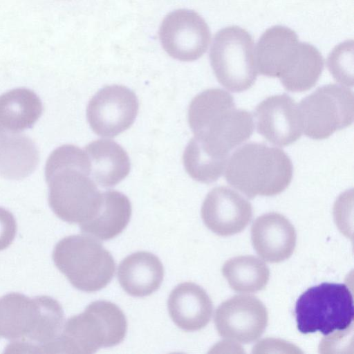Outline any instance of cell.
I'll return each mask as SVG.
<instances>
[{"instance_id":"6da1fadb","label":"cell","mask_w":354,"mask_h":354,"mask_svg":"<svg viewBox=\"0 0 354 354\" xmlns=\"http://www.w3.org/2000/svg\"><path fill=\"white\" fill-rule=\"evenodd\" d=\"M90 176V161L84 149L64 145L50 153L45 167L48 203L60 219L80 225L95 216L102 193Z\"/></svg>"},{"instance_id":"7a4b0ae2","label":"cell","mask_w":354,"mask_h":354,"mask_svg":"<svg viewBox=\"0 0 354 354\" xmlns=\"http://www.w3.org/2000/svg\"><path fill=\"white\" fill-rule=\"evenodd\" d=\"M188 121L199 146L223 160H227L230 151L250 138L254 125L251 113L236 108L232 95L218 88L194 97Z\"/></svg>"},{"instance_id":"3957f363","label":"cell","mask_w":354,"mask_h":354,"mask_svg":"<svg viewBox=\"0 0 354 354\" xmlns=\"http://www.w3.org/2000/svg\"><path fill=\"white\" fill-rule=\"evenodd\" d=\"M64 321L61 305L49 296L12 292L0 298V337L12 343L8 349L53 353Z\"/></svg>"},{"instance_id":"277c9868","label":"cell","mask_w":354,"mask_h":354,"mask_svg":"<svg viewBox=\"0 0 354 354\" xmlns=\"http://www.w3.org/2000/svg\"><path fill=\"white\" fill-rule=\"evenodd\" d=\"M292 174V161L283 150L251 142L228 158L225 177L232 187L252 199L281 193L291 183Z\"/></svg>"},{"instance_id":"5b68a950","label":"cell","mask_w":354,"mask_h":354,"mask_svg":"<svg viewBox=\"0 0 354 354\" xmlns=\"http://www.w3.org/2000/svg\"><path fill=\"white\" fill-rule=\"evenodd\" d=\"M127 330L126 317L117 305L104 300L95 301L64 324L55 353L92 354L101 347L121 343Z\"/></svg>"},{"instance_id":"8992f818","label":"cell","mask_w":354,"mask_h":354,"mask_svg":"<svg viewBox=\"0 0 354 354\" xmlns=\"http://www.w3.org/2000/svg\"><path fill=\"white\" fill-rule=\"evenodd\" d=\"M53 259L75 288L86 292H96L106 286L115 269L111 254L89 235L64 237L55 245Z\"/></svg>"},{"instance_id":"52a82bcc","label":"cell","mask_w":354,"mask_h":354,"mask_svg":"<svg viewBox=\"0 0 354 354\" xmlns=\"http://www.w3.org/2000/svg\"><path fill=\"white\" fill-rule=\"evenodd\" d=\"M295 313L301 333L319 331L328 335L335 330H346L354 317L352 293L343 283H321L299 296Z\"/></svg>"},{"instance_id":"ba28073f","label":"cell","mask_w":354,"mask_h":354,"mask_svg":"<svg viewBox=\"0 0 354 354\" xmlns=\"http://www.w3.org/2000/svg\"><path fill=\"white\" fill-rule=\"evenodd\" d=\"M254 41L245 29L232 26L214 37L209 59L218 82L227 90L241 93L251 88L258 74Z\"/></svg>"},{"instance_id":"9c48e42d","label":"cell","mask_w":354,"mask_h":354,"mask_svg":"<svg viewBox=\"0 0 354 354\" xmlns=\"http://www.w3.org/2000/svg\"><path fill=\"white\" fill-rule=\"evenodd\" d=\"M302 132L314 140H323L353 123L354 100L352 90L329 84L318 87L298 105Z\"/></svg>"},{"instance_id":"30bf717a","label":"cell","mask_w":354,"mask_h":354,"mask_svg":"<svg viewBox=\"0 0 354 354\" xmlns=\"http://www.w3.org/2000/svg\"><path fill=\"white\" fill-rule=\"evenodd\" d=\"M159 38L170 57L192 62L207 51L211 34L207 23L196 12L178 9L165 17L160 26Z\"/></svg>"},{"instance_id":"8fae6325","label":"cell","mask_w":354,"mask_h":354,"mask_svg":"<svg viewBox=\"0 0 354 354\" xmlns=\"http://www.w3.org/2000/svg\"><path fill=\"white\" fill-rule=\"evenodd\" d=\"M138 111L136 94L122 85L106 86L90 100L86 118L92 130L102 137H115L131 127Z\"/></svg>"},{"instance_id":"7c38bea8","label":"cell","mask_w":354,"mask_h":354,"mask_svg":"<svg viewBox=\"0 0 354 354\" xmlns=\"http://www.w3.org/2000/svg\"><path fill=\"white\" fill-rule=\"evenodd\" d=\"M268 320L264 304L255 296L235 295L223 301L214 315L216 328L223 338L242 344L259 339Z\"/></svg>"},{"instance_id":"4fadbf2b","label":"cell","mask_w":354,"mask_h":354,"mask_svg":"<svg viewBox=\"0 0 354 354\" xmlns=\"http://www.w3.org/2000/svg\"><path fill=\"white\" fill-rule=\"evenodd\" d=\"M257 131L270 143L286 147L301 136L302 125L299 106L286 93L270 96L255 109Z\"/></svg>"},{"instance_id":"5bb4252c","label":"cell","mask_w":354,"mask_h":354,"mask_svg":"<svg viewBox=\"0 0 354 354\" xmlns=\"http://www.w3.org/2000/svg\"><path fill=\"white\" fill-rule=\"evenodd\" d=\"M201 217L205 225L217 235L227 236L241 232L252 217L250 203L236 191L219 186L206 196Z\"/></svg>"},{"instance_id":"9a60e30c","label":"cell","mask_w":354,"mask_h":354,"mask_svg":"<svg viewBox=\"0 0 354 354\" xmlns=\"http://www.w3.org/2000/svg\"><path fill=\"white\" fill-rule=\"evenodd\" d=\"M299 43L296 32L288 27L274 26L267 29L259 38L254 52L257 72L279 79L295 61Z\"/></svg>"},{"instance_id":"2e32d148","label":"cell","mask_w":354,"mask_h":354,"mask_svg":"<svg viewBox=\"0 0 354 354\" xmlns=\"http://www.w3.org/2000/svg\"><path fill=\"white\" fill-rule=\"evenodd\" d=\"M257 253L266 261L279 263L288 259L296 245V232L283 215L270 212L259 216L251 228Z\"/></svg>"},{"instance_id":"e0dca14e","label":"cell","mask_w":354,"mask_h":354,"mask_svg":"<svg viewBox=\"0 0 354 354\" xmlns=\"http://www.w3.org/2000/svg\"><path fill=\"white\" fill-rule=\"evenodd\" d=\"M169 314L174 324L185 331L203 328L209 322L213 305L200 286L192 282L178 284L171 292L167 301Z\"/></svg>"},{"instance_id":"ac0fdd59","label":"cell","mask_w":354,"mask_h":354,"mask_svg":"<svg viewBox=\"0 0 354 354\" xmlns=\"http://www.w3.org/2000/svg\"><path fill=\"white\" fill-rule=\"evenodd\" d=\"M164 277V268L153 254L140 251L125 257L118 269L122 289L133 297H142L156 292Z\"/></svg>"},{"instance_id":"d6986e66","label":"cell","mask_w":354,"mask_h":354,"mask_svg":"<svg viewBox=\"0 0 354 354\" xmlns=\"http://www.w3.org/2000/svg\"><path fill=\"white\" fill-rule=\"evenodd\" d=\"M86 151L91 165V176L104 187L115 186L127 177L130 160L125 150L118 143L100 139L87 145Z\"/></svg>"},{"instance_id":"ffe728a7","label":"cell","mask_w":354,"mask_h":354,"mask_svg":"<svg viewBox=\"0 0 354 354\" xmlns=\"http://www.w3.org/2000/svg\"><path fill=\"white\" fill-rule=\"evenodd\" d=\"M131 216V205L127 196L115 190H108L102 193V203L95 216L79 225L83 233L107 241L124 230Z\"/></svg>"},{"instance_id":"44dd1931","label":"cell","mask_w":354,"mask_h":354,"mask_svg":"<svg viewBox=\"0 0 354 354\" xmlns=\"http://www.w3.org/2000/svg\"><path fill=\"white\" fill-rule=\"evenodd\" d=\"M42 111L41 100L30 89L15 88L0 95V124L11 132L32 127Z\"/></svg>"},{"instance_id":"7402d4cb","label":"cell","mask_w":354,"mask_h":354,"mask_svg":"<svg viewBox=\"0 0 354 354\" xmlns=\"http://www.w3.org/2000/svg\"><path fill=\"white\" fill-rule=\"evenodd\" d=\"M39 162L37 147L28 137L6 132L0 145V176L19 180L29 176Z\"/></svg>"},{"instance_id":"603a6c76","label":"cell","mask_w":354,"mask_h":354,"mask_svg":"<svg viewBox=\"0 0 354 354\" xmlns=\"http://www.w3.org/2000/svg\"><path fill=\"white\" fill-rule=\"evenodd\" d=\"M222 273L232 289L241 293L263 290L270 277L267 265L258 257L252 255L230 259L223 264Z\"/></svg>"},{"instance_id":"cb8c5ba5","label":"cell","mask_w":354,"mask_h":354,"mask_svg":"<svg viewBox=\"0 0 354 354\" xmlns=\"http://www.w3.org/2000/svg\"><path fill=\"white\" fill-rule=\"evenodd\" d=\"M324 69V59L313 45L300 42L297 58L288 71L279 78L291 92H304L317 82Z\"/></svg>"},{"instance_id":"d4e9b609","label":"cell","mask_w":354,"mask_h":354,"mask_svg":"<svg viewBox=\"0 0 354 354\" xmlns=\"http://www.w3.org/2000/svg\"><path fill=\"white\" fill-rule=\"evenodd\" d=\"M327 67L333 78L343 86H353V41L337 45L328 55Z\"/></svg>"},{"instance_id":"484cf974","label":"cell","mask_w":354,"mask_h":354,"mask_svg":"<svg viewBox=\"0 0 354 354\" xmlns=\"http://www.w3.org/2000/svg\"><path fill=\"white\" fill-rule=\"evenodd\" d=\"M16 232L17 223L12 214L0 207V251L12 243Z\"/></svg>"},{"instance_id":"4316f807","label":"cell","mask_w":354,"mask_h":354,"mask_svg":"<svg viewBox=\"0 0 354 354\" xmlns=\"http://www.w3.org/2000/svg\"><path fill=\"white\" fill-rule=\"evenodd\" d=\"M7 131H6L3 127L0 124V145L6 135Z\"/></svg>"}]
</instances>
